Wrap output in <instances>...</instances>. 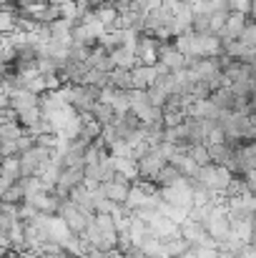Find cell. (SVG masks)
<instances>
[{
	"label": "cell",
	"instance_id": "8fae6325",
	"mask_svg": "<svg viewBox=\"0 0 256 258\" xmlns=\"http://www.w3.org/2000/svg\"><path fill=\"white\" fill-rule=\"evenodd\" d=\"M206 148H209V158H211V163L224 166V168H229L231 173L236 171V166H234V148H231L229 143H209Z\"/></svg>",
	"mask_w": 256,
	"mask_h": 258
},
{
	"label": "cell",
	"instance_id": "9a60e30c",
	"mask_svg": "<svg viewBox=\"0 0 256 258\" xmlns=\"http://www.w3.org/2000/svg\"><path fill=\"white\" fill-rule=\"evenodd\" d=\"M93 15L106 25V28H113L116 23H118V10H116V5H113V0H103L95 10H93Z\"/></svg>",
	"mask_w": 256,
	"mask_h": 258
},
{
	"label": "cell",
	"instance_id": "6da1fadb",
	"mask_svg": "<svg viewBox=\"0 0 256 258\" xmlns=\"http://www.w3.org/2000/svg\"><path fill=\"white\" fill-rule=\"evenodd\" d=\"M206 231L216 243H226L231 236V218H229V208L226 203H216L211 206L209 221H206Z\"/></svg>",
	"mask_w": 256,
	"mask_h": 258
},
{
	"label": "cell",
	"instance_id": "8992f818",
	"mask_svg": "<svg viewBox=\"0 0 256 258\" xmlns=\"http://www.w3.org/2000/svg\"><path fill=\"white\" fill-rule=\"evenodd\" d=\"M159 45L161 40L151 33H138L136 38V45H133V53H136V60L143 63V66H156L159 63Z\"/></svg>",
	"mask_w": 256,
	"mask_h": 258
},
{
	"label": "cell",
	"instance_id": "f546056e",
	"mask_svg": "<svg viewBox=\"0 0 256 258\" xmlns=\"http://www.w3.org/2000/svg\"><path fill=\"white\" fill-rule=\"evenodd\" d=\"M229 10L249 15V10H251V0H229Z\"/></svg>",
	"mask_w": 256,
	"mask_h": 258
},
{
	"label": "cell",
	"instance_id": "44dd1931",
	"mask_svg": "<svg viewBox=\"0 0 256 258\" xmlns=\"http://www.w3.org/2000/svg\"><path fill=\"white\" fill-rule=\"evenodd\" d=\"M183 175H181V171L176 168V166H171V163H166L161 171H159V175L153 178V183L159 185V188H164V185H173L176 180H181Z\"/></svg>",
	"mask_w": 256,
	"mask_h": 258
},
{
	"label": "cell",
	"instance_id": "4316f807",
	"mask_svg": "<svg viewBox=\"0 0 256 258\" xmlns=\"http://www.w3.org/2000/svg\"><path fill=\"white\" fill-rule=\"evenodd\" d=\"M186 151H188V156L198 163V166H206V163H211V158H209V148L203 146V143H193V146H186Z\"/></svg>",
	"mask_w": 256,
	"mask_h": 258
},
{
	"label": "cell",
	"instance_id": "3957f363",
	"mask_svg": "<svg viewBox=\"0 0 256 258\" xmlns=\"http://www.w3.org/2000/svg\"><path fill=\"white\" fill-rule=\"evenodd\" d=\"M58 216L66 221V226L71 228V233H83L85 228H88V223L95 218V213L93 211H85V208H81V206H76L73 201H63L61 203V211H58Z\"/></svg>",
	"mask_w": 256,
	"mask_h": 258
},
{
	"label": "cell",
	"instance_id": "d590c367",
	"mask_svg": "<svg viewBox=\"0 0 256 258\" xmlns=\"http://www.w3.org/2000/svg\"><path fill=\"white\" fill-rule=\"evenodd\" d=\"M43 258H61V256H43Z\"/></svg>",
	"mask_w": 256,
	"mask_h": 258
},
{
	"label": "cell",
	"instance_id": "e575fe53",
	"mask_svg": "<svg viewBox=\"0 0 256 258\" xmlns=\"http://www.w3.org/2000/svg\"><path fill=\"white\" fill-rule=\"evenodd\" d=\"M61 258H78V256H73V253H61Z\"/></svg>",
	"mask_w": 256,
	"mask_h": 258
},
{
	"label": "cell",
	"instance_id": "cb8c5ba5",
	"mask_svg": "<svg viewBox=\"0 0 256 258\" xmlns=\"http://www.w3.org/2000/svg\"><path fill=\"white\" fill-rule=\"evenodd\" d=\"M111 86L131 90V71L128 68H113L111 71Z\"/></svg>",
	"mask_w": 256,
	"mask_h": 258
},
{
	"label": "cell",
	"instance_id": "4dcf8cb0",
	"mask_svg": "<svg viewBox=\"0 0 256 258\" xmlns=\"http://www.w3.org/2000/svg\"><path fill=\"white\" fill-rule=\"evenodd\" d=\"M81 258H108L106 256V251H100V248H93V246H88L85 248V253Z\"/></svg>",
	"mask_w": 256,
	"mask_h": 258
},
{
	"label": "cell",
	"instance_id": "52a82bcc",
	"mask_svg": "<svg viewBox=\"0 0 256 258\" xmlns=\"http://www.w3.org/2000/svg\"><path fill=\"white\" fill-rule=\"evenodd\" d=\"M83 180H85L83 166L61 168V173H58V180H56V185H53V193H56V196H61V198H68V193H71L76 185H81Z\"/></svg>",
	"mask_w": 256,
	"mask_h": 258
},
{
	"label": "cell",
	"instance_id": "f1b7e54d",
	"mask_svg": "<svg viewBox=\"0 0 256 258\" xmlns=\"http://www.w3.org/2000/svg\"><path fill=\"white\" fill-rule=\"evenodd\" d=\"M239 40H241V43H246V45H254V48H256V20H249V23H246V28L241 30Z\"/></svg>",
	"mask_w": 256,
	"mask_h": 258
},
{
	"label": "cell",
	"instance_id": "5bb4252c",
	"mask_svg": "<svg viewBox=\"0 0 256 258\" xmlns=\"http://www.w3.org/2000/svg\"><path fill=\"white\" fill-rule=\"evenodd\" d=\"M108 55H111V63H113V68H133L138 60H136V53H133V48L131 45H118V48H113V50H108Z\"/></svg>",
	"mask_w": 256,
	"mask_h": 258
},
{
	"label": "cell",
	"instance_id": "484cf974",
	"mask_svg": "<svg viewBox=\"0 0 256 258\" xmlns=\"http://www.w3.org/2000/svg\"><path fill=\"white\" fill-rule=\"evenodd\" d=\"M0 201H5V203H15V206L25 201V188H23L20 178H18V180H15V183H13V185L8 188V193H5V196H3Z\"/></svg>",
	"mask_w": 256,
	"mask_h": 258
},
{
	"label": "cell",
	"instance_id": "ba28073f",
	"mask_svg": "<svg viewBox=\"0 0 256 258\" xmlns=\"http://www.w3.org/2000/svg\"><path fill=\"white\" fill-rule=\"evenodd\" d=\"M159 66H164L166 71H181V68H186V55L173 45L169 40H161V45H159Z\"/></svg>",
	"mask_w": 256,
	"mask_h": 258
},
{
	"label": "cell",
	"instance_id": "836d02e7",
	"mask_svg": "<svg viewBox=\"0 0 256 258\" xmlns=\"http://www.w3.org/2000/svg\"><path fill=\"white\" fill-rule=\"evenodd\" d=\"M45 3H50V5H61V3H66V0H45Z\"/></svg>",
	"mask_w": 256,
	"mask_h": 258
},
{
	"label": "cell",
	"instance_id": "ac0fdd59",
	"mask_svg": "<svg viewBox=\"0 0 256 258\" xmlns=\"http://www.w3.org/2000/svg\"><path fill=\"white\" fill-rule=\"evenodd\" d=\"M90 115H93V120L100 123V125H108V123L116 120V110H113L108 103H103V100H98V103L90 108Z\"/></svg>",
	"mask_w": 256,
	"mask_h": 258
},
{
	"label": "cell",
	"instance_id": "d4e9b609",
	"mask_svg": "<svg viewBox=\"0 0 256 258\" xmlns=\"http://www.w3.org/2000/svg\"><path fill=\"white\" fill-rule=\"evenodd\" d=\"M25 131L20 128L18 120H10V123H0V141H18Z\"/></svg>",
	"mask_w": 256,
	"mask_h": 258
},
{
	"label": "cell",
	"instance_id": "1f68e13d",
	"mask_svg": "<svg viewBox=\"0 0 256 258\" xmlns=\"http://www.w3.org/2000/svg\"><path fill=\"white\" fill-rule=\"evenodd\" d=\"M10 185H13V180H8L5 175H0V198L8 193V188H10Z\"/></svg>",
	"mask_w": 256,
	"mask_h": 258
},
{
	"label": "cell",
	"instance_id": "83f0119b",
	"mask_svg": "<svg viewBox=\"0 0 256 258\" xmlns=\"http://www.w3.org/2000/svg\"><path fill=\"white\" fill-rule=\"evenodd\" d=\"M226 18H229V10H214L211 13V23H209V33H219L224 28Z\"/></svg>",
	"mask_w": 256,
	"mask_h": 258
},
{
	"label": "cell",
	"instance_id": "2e32d148",
	"mask_svg": "<svg viewBox=\"0 0 256 258\" xmlns=\"http://www.w3.org/2000/svg\"><path fill=\"white\" fill-rule=\"evenodd\" d=\"M148 236H153L151 233V228H148V223H143L141 218H131V228H128V238H131V243L133 246H143V241L148 238Z\"/></svg>",
	"mask_w": 256,
	"mask_h": 258
},
{
	"label": "cell",
	"instance_id": "d6986e66",
	"mask_svg": "<svg viewBox=\"0 0 256 258\" xmlns=\"http://www.w3.org/2000/svg\"><path fill=\"white\" fill-rule=\"evenodd\" d=\"M40 118H43V110H40L38 105L18 110V123H20V128H23V131H28V128H33L35 123H40Z\"/></svg>",
	"mask_w": 256,
	"mask_h": 258
},
{
	"label": "cell",
	"instance_id": "30bf717a",
	"mask_svg": "<svg viewBox=\"0 0 256 258\" xmlns=\"http://www.w3.org/2000/svg\"><path fill=\"white\" fill-rule=\"evenodd\" d=\"M246 23H249V15L229 10V18H226L224 28H221V30H219L216 35H219L221 40H236V38L241 35V30L246 28Z\"/></svg>",
	"mask_w": 256,
	"mask_h": 258
},
{
	"label": "cell",
	"instance_id": "7402d4cb",
	"mask_svg": "<svg viewBox=\"0 0 256 258\" xmlns=\"http://www.w3.org/2000/svg\"><path fill=\"white\" fill-rule=\"evenodd\" d=\"M0 175H5L8 180H18L20 178V163H18V156L15 158H0Z\"/></svg>",
	"mask_w": 256,
	"mask_h": 258
},
{
	"label": "cell",
	"instance_id": "7a4b0ae2",
	"mask_svg": "<svg viewBox=\"0 0 256 258\" xmlns=\"http://www.w3.org/2000/svg\"><path fill=\"white\" fill-rule=\"evenodd\" d=\"M201 185H206L209 190H226L229 183L234 180V173L224 166H216V163H206V166H198V171L193 175Z\"/></svg>",
	"mask_w": 256,
	"mask_h": 258
},
{
	"label": "cell",
	"instance_id": "e0dca14e",
	"mask_svg": "<svg viewBox=\"0 0 256 258\" xmlns=\"http://www.w3.org/2000/svg\"><path fill=\"white\" fill-rule=\"evenodd\" d=\"M113 166H116V173L126 175L128 180H136V178H138V166H136V158H123V156H113Z\"/></svg>",
	"mask_w": 256,
	"mask_h": 258
},
{
	"label": "cell",
	"instance_id": "d6a6232c",
	"mask_svg": "<svg viewBox=\"0 0 256 258\" xmlns=\"http://www.w3.org/2000/svg\"><path fill=\"white\" fill-rule=\"evenodd\" d=\"M18 258H43L38 251H33V248H25V251H18Z\"/></svg>",
	"mask_w": 256,
	"mask_h": 258
},
{
	"label": "cell",
	"instance_id": "277c9868",
	"mask_svg": "<svg viewBox=\"0 0 256 258\" xmlns=\"http://www.w3.org/2000/svg\"><path fill=\"white\" fill-rule=\"evenodd\" d=\"M159 193H161V198L171 203V206H178V208H186V211H191L193 208V190H191V180L183 175L181 180H176L173 185H164V188H159Z\"/></svg>",
	"mask_w": 256,
	"mask_h": 258
},
{
	"label": "cell",
	"instance_id": "7c38bea8",
	"mask_svg": "<svg viewBox=\"0 0 256 258\" xmlns=\"http://www.w3.org/2000/svg\"><path fill=\"white\" fill-rule=\"evenodd\" d=\"M153 81H156V66L136 63V66L131 68V88H143V90H148V88L153 86Z\"/></svg>",
	"mask_w": 256,
	"mask_h": 258
},
{
	"label": "cell",
	"instance_id": "4fadbf2b",
	"mask_svg": "<svg viewBox=\"0 0 256 258\" xmlns=\"http://www.w3.org/2000/svg\"><path fill=\"white\" fill-rule=\"evenodd\" d=\"M169 163L171 166H176V168L181 171V175H186V178H193L196 171H198V163L188 156V151H186V148H176Z\"/></svg>",
	"mask_w": 256,
	"mask_h": 258
},
{
	"label": "cell",
	"instance_id": "ffe728a7",
	"mask_svg": "<svg viewBox=\"0 0 256 258\" xmlns=\"http://www.w3.org/2000/svg\"><path fill=\"white\" fill-rule=\"evenodd\" d=\"M83 83L93 88H108L111 86V73L108 71H98V68H88Z\"/></svg>",
	"mask_w": 256,
	"mask_h": 258
},
{
	"label": "cell",
	"instance_id": "603a6c76",
	"mask_svg": "<svg viewBox=\"0 0 256 258\" xmlns=\"http://www.w3.org/2000/svg\"><path fill=\"white\" fill-rule=\"evenodd\" d=\"M15 18H18V8L0 10V35H8L15 30Z\"/></svg>",
	"mask_w": 256,
	"mask_h": 258
},
{
	"label": "cell",
	"instance_id": "5b68a950",
	"mask_svg": "<svg viewBox=\"0 0 256 258\" xmlns=\"http://www.w3.org/2000/svg\"><path fill=\"white\" fill-rule=\"evenodd\" d=\"M169 161L164 158V153L151 143V148L141 156V158H136V166H138V178H143V180H153L156 175H159V171L166 166Z\"/></svg>",
	"mask_w": 256,
	"mask_h": 258
},
{
	"label": "cell",
	"instance_id": "9c48e42d",
	"mask_svg": "<svg viewBox=\"0 0 256 258\" xmlns=\"http://www.w3.org/2000/svg\"><path fill=\"white\" fill-rule=\"evenodd\" d=\"M148 228H151V233H153L156 238H161V241L181 236V226H178L176 221H171L169 216H164V213H156V216L151 218Z\"/></svg>",
	"mask_w": 256,
	"mask_h": 258
}]
</instances>
